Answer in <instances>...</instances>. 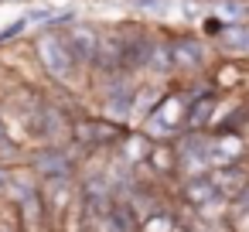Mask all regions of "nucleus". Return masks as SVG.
Returning a JSON list of instances; mask_svg holds the SVG:
<instances>
[{"mask_svg": "<svg viewBox=\"0 0 249 232\" xmlns=\"http://www.w3.org/2000/svg\"><path fill=\"white\" fill-rule=\"evenodd\" d=\"M215 109H218V92L215 89H191V103H188V120H184V130H205L212 120H215Z\"/></svg>", "mask_w": 249, "mask_h": 232, "instance_id": "nucleus-9", "label": "nucleus"}, {"mask_svg": "<svg viewBox=\"0 0 249 232\" xmlns=\"http://www.w3.org/2000/svg\"><path fill=\"white\" fill-rule=\"evenodd\" d=\"M72 140L82 147H120L126 140V126L116 120H106V116H75Z\"/></svg>", "mask_w": 249, "mask_h": 232, "instance_id": "nucleus-4", "label": "nucleus"}, {"mask_svg": "<svg viewBox=\"0 0 249 232\" xmlns=\"http://www.w3.org/2000/svg\"><path fill=\"white\" fill-rule=\"evenodd\" d=\"M65 38L79 58V65H89L96 69V52H99V28H89V24H72L65 28Z\"/></svg>", "mask_w": 249, "mask_h": 232, "instance_id": "nucleus-8", "label": "nucleus"}, {"mask_svg": "<svg viewBox=\"0 0 249 232\" xmlns=\"http://www.w3.org/2000/svg\"><path fill=\"white\" fill-rule=\"evenodd\" d=\"M174 157H178V167H188V171H205V167H212L208 137H201L198 130H188L181 140H174Z\"/></svg>", "mask_w": 249, "mask_h": 232, "instance_id": "nucleus-6", "label": "nucleus"}, {"mask_svg": "<svg viewBox=\"0 0 249 232\" xmlns=\"http://www.w3.org/2000/svg\"><path fill=\"white\" fill-rule=\"evenodd\" d=\"M215 18L222 24H242L249 21V4L246 0H215Z\"/></svg>", "mask_w": 249, "mask_h": 232, "instance_id": "nucleus-16", "label": "nucleus"}, {"mask_svg": "<svg viewBox=\"0 0 249 232\" xmlns=\"http://www.w3.org/2000/svg\"><path fill=\"white\" fill-rule=\"evenodd\" d=\"M21 215H24V222H45V205H41V191L38 188H24L21 191Z\"/></svg>", "mask_w": 249, "mask_h": 232, "instance_id": "nucleus-17", "label": "nucleus"}, {"mask_svg": "<svg viewBox=\"0 0 249 232\" xmlns=\"http://www.w3.org/2000/svg\"><path fill=\"white\" fill-rule=\"evenodd\" d=\"M174 72H205L208 69V48L198 35H167Z\"/></svg>", "mask_w": 249, "mask_h": 232, "instance_id": "nucleus-5", "label": "nucleus"}, {"mask_svg": "<svg viewBox=\"0 0 249 232\" xmlns=\"http://www.w3.org/2000/svg\"><path fill=\"white\" fill-rule=\"evenodd\" d=\"M35 55H38V65L45 69V75L52 82H69L82 69L79 58H75V52H72V45H69V38H65V31L58 35L52 28H45L35 38Z\"/></svg>", "mask_w": 249, "mask_h": 232, "instance_id": "nucleus-2", "label": "nucleus"}, {"mask_svg": "<svg viewBox=\"0 0 249 232\" xmlns=\"http://www.w3.org/2000/svg\"><path fill=\"white\" fill-rule=\"evenodd\" d=\"M137 7H140V11H157L160 0H137Z\"/></svg>", "mask_w": 249, "mask_h": 232, "instance_id": "nucleus-22", "label": "nucleus"}, {"mask_svg": "<svg viewBox=\"0 0 249 232\" xmlns=\"http://www.w3.org/2000/svg\"><path fill=\"white\" fill-rule=\"evenodd\" d=\"M184 198H188L191 205L205 208V205H215L222 195H218V188L212 184V178H208V174H198V178H191V181L184 184Z\"/></svg>", "mask_w": 249, "mask_h": 232, "instance_id": "nucleus-13", "label": "nucleus"}, {"mask_svg": "<svg viewBox=\"0 0 249 232\" xmlns=\"http://www.w3.org/2000/svg\"><path fill=\"white\" fill-rule=\"evenodd\" d=\"M178 229V222H174V215H167V212H154V215H147L140 225H137V232H174Z\"/></svg>", "mask_w": 249, "mask_h": 232, "instance_id": "nucleus-18", "label": "nucleus"}, {"mask_svg": "<svg viewBox=\"0 0 249 232\" xmlns=\"http://www.w3.org/2000/svg\"><path fill=\"white\" fill-rule=\"evenodd\" d=\"M7 143H11V133H7V123L0 120V147H7Z\"/></svg>", "mask_w": 249, "mask_h": 232, "instance_id": "nucleus-23", "label": "nucleus"}, {"mask_svg": "<svg viewBox=\"0 0 249 232\" xmlns=\"http://www.w3.org/2000/svg\"><path fill=\"white\" fill-rule=\"evenodd\" d=\"M201 28H205V35H208V38H218V31H222L225 24H222V21L212 14V18H205V24H201Z\"/></svg>", "mask_w": 249, "mask_h": 232, "instance_id": "nucleus-21", "label": "nucleus"}, {"mask_svg": "<svg viewBox=\"0 0 249 232\" xmlns=\"http://www.w3.org/2000/svg\"><path fill=\"white\" fill-rule=\"evenodd\" d=\"M218 48L225 52V55H249V21H242V24H225L222 31H218Z\"/></svg>", "mask_w": 249, "mask_h": 232, "instance_id": "nucleus-11", "label": "nucleus"}, {"mask_svg": "<svg viewBox=\"0 0 249 232\" xmlns=\"http://www.w3.org/2000/svg\"><path fill=\"white\" fill-rule=\"evenodd\" d=\"M188 103H191V89H184V86H178L167 96H160L150 106V113H147V133H150V140L181 133L184 120H188Z\"/></svg>", "mask_w": 249, "mask_h": 232, "instance_id": "nucleus-3", "label": "nucleus"}, {"mask_svg": "<svg viewBox=\"0 0 249 232\" xmlns=\"http://www.w3.org/2000/svg\"><path fill=\"white\" fill-rule=\"evenodd\" d=\"M133 103H137V89H133L123 75H109V86H106V92H103V109H106V120L123 123V120L133 113Z\"/></svg>", "mask_w": 249, "mask_h": 232, "instance_id": "nucleus-7", "label": "nucleus"}, {"mask_svg": "<svg viewBox=\"0 0 249 232\" xmlns=\"http://www.w3.org/2000/svg\"><path fill=\"white\" fill-rule=\"evenodd\" d=\"M232 198H235V215H239V218L249 215V184H246L239 195H232Z\"/></svg>", "mask_w": 249, "mask_h": 232, "instance_id": "nucleus-20", "label": "nucleus"}, {"mask_svg": "<svg viewBox=\"0 0 249 232\" xmlns=\"http://www.w3.org/2000/svg\"><path fill=\"white\" fill-rule=\"evenodd\" d=\"M150 31L137 28V24H123V28H106L99 31V52H96V69L106 75H130L147 69L150 58Z\"/></svg>", "mask_w": 249, "mask_h": 232, "instance_id": "nucleus-1", "label": "nucleus"}, {"mask_svg": "<svg viewBox=\"0 0 249 232\" xmlns=\"http://www.w3.org/2000/svg\"><path fill=\"white\" fill-rule=\"evenodd\" d=\"M208 147H212V167H218V164H232V161H239L242 157V140L235 137V133H218L215 140H208Z\"/></svg>", "mask_w": 249, "mask_h": 232, "instance_id": "nucleus-12", "label": "nucleus"}, {"mask_svg": "<svg viewBox=\"0 0 249 232\" xmlns=\"http://www.w3.org/2000/svg\"><path fill=\"white\" fill-rule=\"evenodd\" d=\"M143 72H154V75H171L174 72V58H171V41L167 38H157L150 45V58H147Z\"/></svg>", "mask_w": 249, "mask_h": 232, "instance_id": "nucleus-15", "label": "nucleus"}, {"mask_svg": "<svg viewBox=\"0 0 249 232\" xmlns=\"http://www.w3.org/2000/svg\"><path fill=\"white\" fill-rule=\"evenodd\" d=\"M31 164H35V171L38 174H45V178H52V181H62V178H72V157L62 150V147H45V150H35V157H31Z\"/></svg>", "mask_w": 249, "mask_h": 232, "instance_id": "nucleus-10", "label": "nucleus"}, {"mask_svg": "<svg viewBox=\"0 0 249 232\" xmlns=\"http://www.w3.org/2000/svg\"><path fill=\"white\" fill-rule=\"evenodd\" d=\"M103 222H106V232H137V225H140L137 215H133V208L126 201H113L106 208Z\"/></svg>", "mask_w": 249, "mask_h": 232, "instance_id": "nucleus-14", "label": "nucleus"}, {"mask_svg": "<svg viewBox=\"0 0 249 232\" xmlns=\"http://www.w3.org/2000/svg\"><path fill=\"white\" fill-rule=\"evenodd\" d=\"M24 28H31L28 14H24V18H18V21H14V24H7V28H0V45H7V41L21 38V35H24Z\"/></svg>", "mask_w": 249, "mask_h": 232, "instance_id": "nucleus-19", "label": "nucleus"}, {"mask_svg": "<svg viewBox=\"0 0 249 232\" xmlns=\"http://www.w3.org/2000/svg\"><path fill=\"white\" fill-rule=\"evenodd\" d=\"M7 181H11V174H7V167H0V188H7Z\"/></svg>", "mask_w": 249, "mask_h": 232, "instance_id": "nucleus-24", "label": "nucleus"}, {"mask_svg": "<svg viewBox=\"0 0 249 232\" xmlns=\"http://www.w3.org/2000/svg\"><path fill=\"white\" fill-rule=\"evenodd\" d=\"M0 4H11V0H0Z\"/></svg>", "mask_w": 249, "mask_h": 232, "instance_id": "nucleus-25", "label": "nucleus"}]
</instances>
